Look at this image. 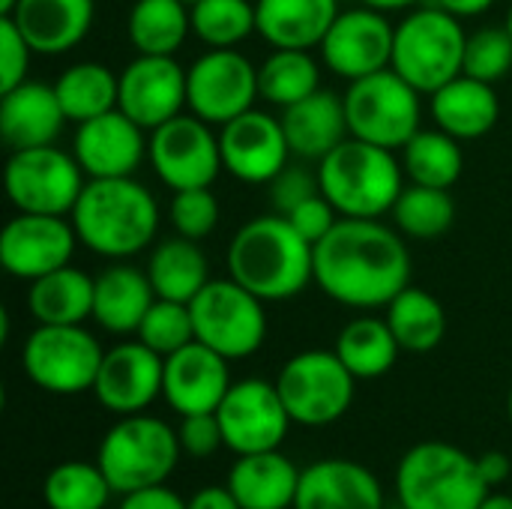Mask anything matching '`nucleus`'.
<instances>
[{
  "mask_svg": "<svg viewBox=\"0 0 512 509\" xmlns=\"http://www.w3.org/2000/svg\"><path fill=\"white\" fill-rule=\"evenodd\" d=\"M3 183L18 213L45 216H69L87 186L75 153H66L54 144L12 150Z\"/></svg>",
  "mask_w": 512,
  "mask_h": 509,
  "instance_id": "nucleus-12",
  "label": "nucleus"
},
{
  "mask_svg": "<svg viewBox=\"0 0 512 509\" xmlns=\"http://www.w3.org/2000/svg\"><path fill=\"white\" fill-rule=\"evenodd\" d=\"M225 450L234 456H249V453H267L279 450L288 438V429L294 426L276 381L264 378H243L231 384L228 396L216 408Z\"/></svg>",
  "mask_w": 512,
  "mask_h": 509,
  "instance_id": "nucleus-15",
  "label": "nucleus"
},
{
  "mask_svg": "<svg viewBox=\"0 0 512 509\" xmlns=\"http://www.w3.org/2000/svg\"><path fill=\"white\" fill-rule=\"evenodd\" d=\"M339 219H342L339 210L333 207V201H330L324 192L312 195L309 201H303L300 207H294V210L288 213V222L294 225V231H297L306 243H312V246H318V243L336 228Z\"/></svg>",
  "mask_w": 512,
  "mask_h": 509,
  "instance_id": "nucleus-48",
  "label": "nucleus"
},
{
  "mask_svg": "<svg viewBox=\"0 0 512 509\" xmlns=\"http://www.w3.org/2000/svg\"><path fill=\"white\" fill-rule=\"evenodd\" d=\"M480 509H512V495H495V492H489V498L480 504Z\"/></svg>",
  "mask_w": 512,
  "mask_h": 509,
  "instance_id": "nucleus-54",
  "label": "nucleus"
},
{
  "mask_svg": "<svg viewBox=\"0 0 512 509\" xmlns=\"http://www.w3.org/2000/svg\"><path fill=\"white\" fill-rule=\"evenodd\" d=\"M512 69V33L498 24L492 27H480L477 33H468V45H465V66L462 72L471 78H480L486 84H498L501 78H507Z\"/></svg>",
  "mask_w": 512,
  "mask_h": 509,
  "instance_id": "nucleus-43",
  "label": "nucleus"
},
{
  "mask_svg": "<svg viewBox=\"0 0 512 509\" xmlns=\"http://www.w3.org/2000/svg\"><path fill=\"white\" fill-rule=\"evenodd\" d=\"M315 285L348 309H384L411 285L402 231L378 219H339L315 246Z\"/></svg>",
  "mask_w": 512,
  "mask_h": 509,
  "instance_id": "nucleus-1",
  "label": "nucleus"
},
{
  "mask_svg": "<svg viewBox=\"0 0 512 509\" xmlns=\"http://www.w3.org/2000/svg\"><path fill=\"white\" fill-rule=\"evenodd\" d=\"M15 3H18V0H0V15H9V12L15 9Z\"/></svg>",
  "mask_w": 512,
  "mask_h": 509,
  "instance_id": "nucleus-55",
  "label": "nucleus"
},
{
  "mask_svg": "<svg viewBox=\"0 0 512 509\" xmlns=\"http://www.w3.org/2000/svg\"><path fill=\"white\" fill-rule=\"evenodd\" d=\"M468 33L462 18L444 12L441 6H417L399 24L393 36V69L414 84L420 93H435L465 66Z\"/></svg>",
  "mask_w": 512,
  "mask_h": 509,
  "instance_id": "nucleus-7",
  "label": "nucleus"
},
{
  "mask_svg": "<svg viewBox=\"0 0 512 509\" xmlns=\"http://www.w3.org/2000/svg\"><path fill=\"white\" fill-rule=\"evenodd\" d=\"M147 159L156 177L174 192L210 186L219 177V171H225L213 123L195 114H177L159 129H153Z\"/></svg>",
  "mask_w": 512,
  "mask_h": 509,
  "instance_id": "nucleus-14",
  "label": "nucleus"
},
{
  "mask_svg": "<svg viewBox=\"0 0 512 509\" xmlns=\"http://www.w3.org/2000/svg\"><path fill=\"white\" fill-rule=\"evenodd\" d=\"M345 114L354 138L387 150H402L420 132V90L390 66L351 81L345 93Z\"/></svg>",
  "mask_w": 512,
  "mask_h": 509,
  "instance_id": "nucleus-8",
  "label": "nucleus"
},
{
  "mask_svg": "<svg viewBox=\"0 0 512 509\" xmlns=\"http://www.w3.org/2000/svg\"><path fill=\"white\" fill-rule=\"evenodd\" d=\"M282 129L288 135L291 153L300 159L321 162L327 153H333L345 138H351L348 114H345V96H336L333 90H315L312 96L282 108Z\"/></svg>",
  "mask_w": 512,
  "mask_h": 509,
  "instance_id": "nucleus-26",
  "label": "nucleus"
},
{
  "mask_svg": "<svg viewBox=\"0 0 512 509\" xmlns=\"http://www.w3.org/2000/svg\"><path fill=\"white\" fill-rule=\"evenodd\" d=\"M258 96V66L234 48H210L186 69V108L213 126L252 111Z\"/></svg>",
  "mask_w": 512,
  "mask_h": 509,
  "instance_id": "nucleus-13",
  "label": "nucleus"
},
{
  "mask_svg": "<svg viewBox=\"0 0 512 509\" xmlns=\"http://www.w3.org/2000/svg\"><path fill=\"white\" fill-rule=\"evenodd\" d=\"M75 246L78 234L66 216L18 213L0 234V261L9 276L33 282L72 264Z\"/></svg>",
  "mask_w": 512,
  "mask_h": 509,
  "instance_id": "nucleus-17",
  "label": "nucleus"
},
{
  "mask_svg": "<svg viewBox=\"0 0 512 509\" xmlns=\"http://www.w3.org/2000/svg\"><path fill=\"white\" fill-rule=\"evenodd\" d=\"M189 309L195 321V339L225 360H246L258 354L267 339L264 300L246 291L231 276L210 279L189 303Z\"/></svg>",
  "mask_w": 512,
  "mask_h": 509,
  "instance_id": "nucleus-11",
  "label": "nucleus"
},
{
  "mask_svg": "<svg viewBox=\"0 0 512 509\" xmlns=\"http://www.w3.org/2000/svg\"><path fill=\"white\" fill-rule=\"evenodd\" d=\"M153 303H156V291L150 285L147 270H138L132 264H114L96 276L93 321L105 333L114 336L138 333Z\"/></svg>",
  "mask_w": 512,
  "mask_h": 509,
  "instance_id": "nucleus-29",
  "label": "nucleus"
},
{
  "mask_svg": "<svg viewBox=\"0 0 512 509\" xmlns=\"http://www.w3.org/2000/svg\"><path fill=\"white\" fill-rule=\"evenodd\" d=\"M192 33L210 48H237L258 33L255 3L249 0H195Z\"/></svg>",
  "mask_w": 512,
  "mask_h": 509,
  "instance_id": "nucleus-41",
  "label": "nucleus"
},
{
  "mask_svg": "<svg viewBox=\"0 0 512 509\" xmlns=\"http://www.w3.org/2000/svg\"><path fill=\"white\" fill-rule=\"evenodd\" d=\"M228 363L231 360H225L204 342H189L186 348L165 357L162 399L177 417L216 414L234 384Z\"/></svg>",
  "mask_w": 512,
  "mask_h": 509,
  "instance_id": "nucleus-21",
  "label": "nucleus"
},
{
  "mask_svg": "<svg viewBox=\"0 0 512 509\" xmlns=\"http://www.w3.org/2000/svg\"><path fill=\"white\" fill-rule=\"evenodd\" d=\"M54 90H57V99H60L66 117L72 123H84V120H93V117L117 108L120 75L111 72L105 63L81 60L60 72V78L54 81Z\"/></svg>",
  "mask_w": 512,
  "mask_h": 509,
  "instance_id": "nucleus-36",
  "label": "nucleus"
},
{
  "mask_svg": "<svg viewBox=\"0 0 512 509\" xmlns=\"http://www.w3.org/2000/svg\"><path fill=\"white\" fill-rule=\"evenodd\" d=\"M300 471L282 450L237 456L225 486L243 509H294Z\"/></svg>",
  "mask_w": 512,
  "mask_h": 509,
  "instance_id": "nucleus-27",
  "label": "nucleus"
},
{
  "mask_svg": "<svg viewBox=\"0 0 512 509\" xmlns=\"http://www.w3.org/2000/svg\"><path fill=\"white\" fill-rule=\"evenodd\" d=\"M294 509H387L384 486L360 462L318 459L300 471Z\"/></svg>",
  "mask_w": 512,
  "mask_h": 509,
  "instance_id": "nucleus-23",
  "label": "nucleus"
},
{
  "mask_svg": "<svg viewBox=\"0 0 512 509\" xmlns=\"http://www.w3.org/2000/svg\"><path fill=\"white\" fill-rule=\"evenodd\" d=\"M69 216L78 243L111 261L144 252L159 231V204L135 177L90 180Z\"/></svg>",
  "mask_w": 512,
  "mask_h": 509,
  "instance_id": "nucleus-3",
  "label": "nucleus"
},
{
  "mask_svg": "<svg viewBox=\"0 0 512 509\" xmlns=\"http://www.w3.org/2000/svg\"><path fill=\"white\" fill-rule=\"evenodd\" d=\"M30 54H36V51L21 36V30L12 24V18L0 15V87L3 90H12L21 81H27Z\"/></svg>",
  "mask_w": 512,
  "mask_h": 509,
  "instance_id": "nucleus-46",
  "label": "nucleus"
},
{
  "mask_svg": "<svg viewBox=\"0 0 512 509\" xmlns=\"http://www.w3.org/2000/svg\"><path fill=\"white\" fill-rule=\"evenodd\" d=\"M393 489L402 509H480L492 492L477 459L447 441L414 444L396 465Z\"/></svg>",
  "mask_w": 512,
  "mask_h": 509,
  "instance_id": "nucleus-5",
  "label": "nucleus"
},
{
  "mask_svg": "<svg viewBox=\"0 0 512 509\" xmlns=\"http://www.w3.org/2000/svg\"><path fill=\"white\" fill-rule=\"evenodd\" d=\"M276 390L297 426L324 429L342 420L354 402L357 378L339 360L336 351H300L276 378Z\"/></svg>",
  "mask_w": 512,
  "mask_h": 509,
  "instance_id": "nucleus-9",
  "label": "nucleus"
},
{
  "mask_svg": "<svg viewBox=\"0 0 512 509\" xmlns=\"http://www.w3.org/2000/svg\"><path fill=\"white\" fill-rule=\"evenodd\" d=\"M180 438L165 420L150 414L120 417L99 441L96 465L108 477L114 495L162 486L180 462Z\"/></svg>",
  "mask_w": 512,
  "mask_h": 509,
  "instance_id": "nucleus-6",
  "label": "nucleus"
},
{
  "mask_svg": "<svg viewBox=\"0 0 512 509\" xmlns=\"http://www.w3.org/2000/svg\"><path fill=\"white\" fill-rule=\"evenodd\" d=\"M144 270L159 300L192 303L210 282V264L204 249L198 246V240L180 234L156 243Z\"/></svg>",
  "mask_w": 512,
  "mask_h": 509,
  "instance_id": "nucleus-31",
  "label": "nucleus"
},
{
  "mask_svg": "<svg viewBox=\"0 0 512 509\" xmlns=\"http://www.w3.org/2000/svg\"><path fill=\"white\" fill-rule=\"evenodd\" d=\"M435 6H441L444 12L456 15V18H474L483 15L495 6V0H432Z\"/></svg>",
  "mask_w": 512,
  "mask_h": 509,
  "instance_id": "nucleus-52",
  "label": "nucleus"
},
{
  "mask_svg": "<svg viewBox=\"0 0 512 509\" xmlns=\"http://www.w3.org/2000/svg\"><path fill=\"white\" fill-rule=\"evenodd\" d=\"M126 33L138 54L174 57L192 33V6L183 0H135Z\"/></svg>",
  "mask_w": 512,
  "mask_h": 509,
  "instance_id": "nucleus-34",
  "label": "nucleus"
},
{
  "mask_svg": "<svg viewBox=\"0 0 512 509\" xmlns=\"http://www.w3.org/2000/svg\"><path fill=\"white\" fill-rule=\"evenodd\" d=\"M507 414H510V423H512V387H510V399H507Z\"/></svg>",
  "mask_w": 512,
  "mask_h": 509,
  "instance_id": "nucleus-56",
  "label": "nucleus"
},
{
  "mask_svg": "<svg viewBox=\"0 0 512 509\" xmlns=\"http://www.w3.org/2000/svg\"><path fill=\"white\" fill-rule=\"evenodd\" d=\"M102 357V345L81 324H39L21 348L24 375L54 396L93 390Z\"/></svg>",
  "mask_w": 512,
  "mask_h": 509,
  "instance_id": "nucleus-10",
  "label": "nucleus"
},
{
  "mask_svg": "<svg viewBox=\"0 0 512 509\" xmlns=\"http://www.w3.org/2000/svg\"><path fill=\"white\" fill-rule=\"evenodd\" d=\"M96 279L66 264L30 282L27 309L39 324H84L93 318Z\"/></svg>",
  "mask_w": 512,
  "mask_h": 509,
  "instance_id": "nucleus-32",
  "label": "nucleus"
},
{
  "mask_svg": "<svg viewBox=\"0 0 512 509\" xmlns=\"http://www.w3.org/2000/svg\"><path fill=\"white\" fill-rule=\"evenodd\" d=\"M144 132L147 129H141L129 114L114 108L78 123L72 153L90 180L132 177L150 147V141H144Z\"/></svg>",
  "mask_w": 512,
  "mask_h": 509,
  "instance_id": "nucleus-22",
  "label": "nucleus"
},
{
  "mask_svg": "<svg viewBox=\"0 0 512 509\" xmlns=\"http://www.w3.org/2000/svg\"><path fill=\"white\" fill-rule=\"evenodd\" d=\"M396 228L411 240H435L447 234L456 222V201L450 189L411 183L393 204Z\"/></svg>",
  "mask_w": 512,
  "mask_h": 509,
  "instance_id": "nucleus-39",
  "label": "nucleus"
},
{
  "mask_svg": "<svg viewBox=\"0 0 512 509\" xmlns=\"http://www.w3.org/2000/svg\"><path fill=\"white\" fill-rule=\"evenodd\" d=\"M393 36L396 27L387 21V12L363 3L357 9L339 12V18L321 42V57L330 72H336L345 81H357L372 72L390 69Z\"/></svg>",
  "mask_w": 512,
  "mask_h": 509,
  "instance_id": "nucleus-16",
  "label": "nucleus"
},
{
  "mask_svg": "<svg viewBox=\"0 0 512 509\" xmlns=\"http://www.w3.org/2000/svg\"><path fill=\"white\" fill-rule=\"evenodd\" d=\"M147 348H153L162 357H171L174 351L186 348L189 342H195V321H192V309L189 303H177V300H159L150 306V312L144 315L138 333H135Z\"/></svg>",
  "mask_w": 512,
  "mask_h": 509,
  "instance_id": "nucleus-42",
  "label": "nucleus"
},
{
  "mask_svg": "<svg viewBox=\"0 0 512 509\" xmlns=\"http://www.w3.org/2000/svg\"><path fill=\"white\" fill-rule=\"evenodd\" d=\"M333 351L339 354V360L348 366V372L357 381H375V378H384L396 366L402 348L387 318L360 315L342 327Z\"/></svg>",
  "mask_w": 512,
  "mask_h": 509,
  "instance_id": "nucleus-33",
  "label": "nucleus"
},
{
  "mask_svg": "<svg viewBox=\"0 0 512 509\" xmlns=\"http://www.w3.org/2000/svg\"><path fill=\"white\" fill-rule=\"evenodd\" d=\"M93 15V0H18L3 18H12L36 54H66L84 42Z\"/></svg>",
  "mask_w": 512,
  "mask_h": 509,
  "instance_id": "nucleus-25",
  "label": "nucleus"
},
{
  "mask_svg": "<svg viewBox=\"0 0 512 509\" xmlns=\"http://www.w3.org/2000/svg\"><path fill=\"white\" fill-rule=\"evenodd\" d=\"M318 183L339 216L381 219L405 189V168L393 150L351 135L318 162Z\"/></svg>",
  "mask_w": 512,
  "mask_h": 509,
  "instance_id": "nucleus-4",
  "label": "nucleus"
},
{
  "mask_svg": "<svg viewBox=\"0 0 512 509\" xmlns=\"http://www.w3.org/2000/svg\"><path fill=\"white\" fill-rule=\"evenodd\" d=\"M114 489L96 462H60L42 483L48 509H105Z\"/></svg>",
  "mask_w": 512,
  "mask_h": 509,
  "instance_id": "nucleus-40",
  "label": "nucleus"
},
{
  "mask_svg": "<svg viewBox=\"0 0 512 509\" xmlns=\"http://www.w3.org/2000/svg\"><path fill=\"white\" fill-rule=\"evenodd\" d=\"M318 192H321L318 171L309 174V168H303V165H285L270 180V201H273V210L282 216H288L294 207H300L303 201H309Z\"/></svg>",
  "mask_w": 512,
  "mask_h": 509,
  "instance_id": "nucleus-45",
  "label": "nucleus"
},
{
  "mask_svg": "<svg viewBox=\"0 0 512 509\" xmlns=\"http://www.w3.org/2000/svg\"><path fill=\"white\" fill-rule=\"evenodd\" d=\"M360 3H366L372 9H381V12H396V9H411V6H417L423 0H360Z\"/></svg>",
  "mask_w": 512,
  "mask_h": 509,
  "instance_id": "nucleus-53",
  "label": "nucleus"
},
{
  "mask_svg": "<svg viewBox=\"0 0 512 509\" xmlns=\"http://www.w3.org/2000/svg\"><path fill=\"white\" fill-rule=\"evenodd\" d=\"M183 3H189V6H192V3H195V0H183Z\"/></svg>",
  "mask_w": 512,
  "mask_h": 509,
  "instance_id": "nucleus-58",
  "label": "nucleus"
},
{
  "mask_svg": "<svg viewBox=\"0 0 512 509\" xmlns=\"http://www.w3.org/2000/svg\"><path fill=\"white\" fill-rule=\"evenodd\" d=\"M402 168L411 183L450 189L465 168L459 138H453L444 129H420L402 147Z\"/></svg>",
  "mask_w": 512,
  "mask_h": 509,
  "instance_id": "nucleus-37",
  "label": "nucleus"
},
{
  "mask_svg": "<svg viewBox=\"0 0 512 509\" xmlns=\"http://www.w3.org/2000/svg\"><path fill=\"white\" fill-rule=\"evenodd\" d=\"M162 378H165V357L147 348L141 339L120 342L105 351L93 396L96 402L117 414H144L159 396H162Z\"/></svg>",
  "mask_w": 512,
  "mask_h": 509,
  "instance_id": "nucleus-18",
  "label": "nucleus"
},
{
  "mask_svg": "<svg viewBox=\"0 0 512 509\" xmlns=\"http://www.w3.org/2000/svg\"><path fill=\"white\" fill-rule=\"evenodd\" d=\"M507 30L512 33V6H510V15H507Z\"/></svg>",
  "mask_w": 512,
  "mask_h": 509,
  "instance_id": "nucleus-57",
  "label": "nucleus"
},
{
  "mask_svg": "<svg viewBox=\"0 0 512 509\" xmlns=\"http://www.w3.org/2000/svg\"><path fill=\"white\" fill-rule=\"evenodd\" d=\"M177 438H180L183 456H189V459H210V456H216V450L225 447L222 426H219V417L216 414H189V417H180Z\"/></svg>",
  "mask_w": 512,
  "mask_h": 509,
  "instance_id": "nucleus-47",
  "label": "nucleus"
},
{
  "mask_svg": "<svg viewBox=\"0 0 512 509\" xmlns=\"http://www.w3.org/2000/svg\"><path fill=\"white\" fill-rule=\"evenodd\" d=\"M387 324L408 354H429L444 342L447 333V312L438 297L423 288L408 285L387 303Z\"/></svg>",
  "mask_w": 512,
  "mask_h": 509,
  "instance_id": "nucleus-35",
  "label": "nucleus"
},
{
  "mask_svg": "<svg viewBox=\"0 0 512 509\" xmlns=\"http://www.w3.org/2000/svg\"><path fill=\"white\" fill-rule=\"evenodd\" d=\"M189 509H243L237 504V498L231 495L228 486H204L198 489L189 501H186Z\"/></svg>",
  "mask_w": 512,
  "mask_h": 509,
  "instance_id": "nucleus-50",
  "label": "nucleus"
},
{
  "mask_svg": "<svg viewBox=\"0 0 512 509\" xmlns=\"http://www.w3.org/2000/svg\"><path fill=\"white\" fill-rule=\"evenodd\" d=\"M228 276L264 303H282L315 282V246L306 243L288 216H255L231 237Z\"/></svg>",
  "mask_w": 512,
  "mask_h": 509,
  "instance_id": "nucleus-2",
  "label": "nucleus"
},
{
  "mask_svg": "<svg viewBox=\"0 0 512 509\" xmlns=\"http://www.w3.org/2000/svg\"><path fill=\"white\" fill-rule=\"evenodd\" d=\"M66 111L57 99L54 84L21 81L12 90H3L0 99V138L9 150L48 147L60 138Z\"/></svg>",
  "mask_w": 512,
  "mask_h": 509,
  "instance_id": "nucleus-24",
  "label": "nucleus"
},
{
  "mask_svg": "<svg viewBox=\"0 0 512 509\" xmlns=\"http://www.w3.org/2000/svg\"><path fill=\"white\" fill-rule=\"evenodd\" d=\"M171 225L180 237L189 240H204L213 234L216 222H219V201L210 192V186H198V189H180L171 198L168 207Z\"/></svg>",
  "mask_w": 512,
  "mask_h": 509,
  "instance_id": "nucleus-44",
  "label": "nucleus"
},
{
  "mask_svg": "<svg viewBox=\"0 0 512 509\" xmlns=\"http://www.w3.org/2000/svg\"><path fill=\"white\" fill-rule=\"evenodd\" d=\"M432 117L438 129L450 132L453 138L474 141L495 129L501 117V99L495 93V84L462 72L432 93Z\"/></svg>",
  "mask_w": 512,
  "mask_h": 509,
  "instance_id": "nucleus-28",
  "label": "nucleus"
},
{
  "mask_svg": "<svg viewBox=\"0 0 512 509\" xmlns=\"http://www.w3.org/2000/svg\"><path fill=\"white\" fill-rule=\"evenodd\" d=\"M219 147L222 168L234 180L249 186L270 183L288 165L291 156L282 120L255 108L219 126Z\"/></svg>",
  "mask_w": 512,
  "mask_h": 509,
  "instance_id": "nucleus-19",
  "label": "nucleus"
},
{
  "mask_svg": "<svg viewBox=\"0 0 512 509\" xmlns=\"http://www.w3.org/2000/svg\"><path fill=\"white\" fill-rule=\"evenodd\" d=\"M120 509H189L186 501L168 489L165 483L162 486H147V489H138V492H129L123 495Z\"/></svg>",
  "mask_w": 512,
  "mask_h": 509,
  "instance_id": "nucleus-49",
  "label": "nucleus"
},
{
  "mask_svg": "<svg viewBox=\"0 0 512 509\" xmlns=\"http://www.w3.org/2000/svg\"><path fill=\"white\" fill-rule=\"evenodd\" d=\"M477 465H480V474H483V480L489 483V489L507 483V477H510V456L501 453V450L483 453V456L477 459Z\"/></svg>",
  "mask_w": 512,
  "mask_h": 509,
  "instance_id": "nucleus-51",
  "label": "nucleus"
},
{
  "mask_svg": "<svg viewBox=\"0 0 512 509\" xmlns=\"http://www.w3.org/2000/svg\"><path fill=\"white\" fill-rule=\"evenodd\" d=\"M117 108L153 132L186 108V69L165 54H138L120 72Z\"/></svg>",
  "mask_w": 512,
  "mask_h": 509,
  "instance_id": "nucleus-20",
  "label": "nucleus"
},
{
  "mask_svg": "<svg viewBox=\"0 0 512 509\" xmlns=\"http://www.w3.org/2000/svg\"><path fill=\"white\" fill-rule=\"evenodd\" d=\"M258 90L261 99L270 105L288 108L315 90H321V69L309 51L300 48H276L261 66H258Z\"/></svg>",
  "mask_w": 512,
  "mask_h": 509,
  "instance_id": "nucleus-38",
  "label": "nucleus"
},
{
  "mask_svg": "<svg viewBox=\"0 0 512 509\" xmlns=\"http://www.w3.org/2000/svg\"><path fill=\"white\" fill-rule=\"evenodd\" d=\"M258 33L273 48L309 51L339 18V0H255Z\"/></svg>",
  "mask_w": 512,
  "mask_h": 509,
  "instance_id": "nucleus-30",
  "label": "nucleus"
}]
</instances>
